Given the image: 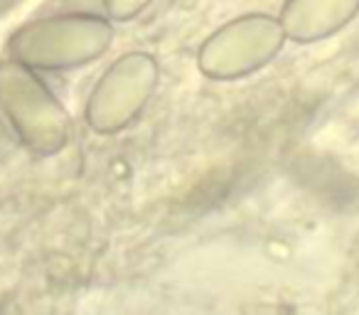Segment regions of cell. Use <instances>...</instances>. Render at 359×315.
<instances>
[{
  "label": "cell",
  "instance_id": "1",
  "mask_svg": "<svg viewBox=\"0 0 359 315\" xmlns=\"http://www.w3.org/2000/svg\"><path fill=\"white\" fill-rule=\"evenodd\" d=\"M114 45V22L94 13H60L20 25L8 37L11 60L35 72H69L94 65Z\"/></svg>",
  "mask_w": 359,
  "mask_h": 315
},
{
  "label": "cell",
  "instance_id": "2",
  "mask_svg": "<svg viewBox=\"0 0 359 315\" xmlns=\"http://www.w3.org/2000/svg\"><path fill=\"white\" fill-rule=\"evenodd\" d=\"M0 126L35 155L60 153L72 138L69 114L40 72L11 57L0 60Z\"/></svg>",
  "mask_w": 359,
  "mask_h": 315
},
{
  "label": "cell",
  "instance_id": "3",
  "mask_svg": "<svg viewBox=\"0 0 359 315\" xmlns=\"http://www.w3.org/2000/svg\"><path fill=\"white\" fill-rule=\"evenodd\" d=\"M288 42L278 18L246 13L217 27L197 50V69L212 81H236L256 74Z\"/></svg>",
  "mask_w": 359,
  "mask_h": 315
},
{
  "label": "cell",
  "instance_id": "4",
  "mask_svg": "<svg viewBox=\"0 0 359 315\" xmlns=\"http://www.w3.org/2000/svg\"><path fill=\"white\" fill-rule=\"evenodd\" d=\"M160 69L148 52H126L101 74L86 99L84 119L94 133L114 135L133 126L158 89Z\"/></svg>",
  "mask_w": 359,
  "mask_h": 315
},
{
  "label": "cell",
  "instance_id": "5",
  "mask_svg": "<svg viewBox=\"0 0 359 315\" xmlns=\"http://www.w3.org/2000/svg\"><path fill=\"white\" fill-rule=\"evenodd\" d=\"M359 15V0H285L280 25L295 45H315L342 32Z\"/></svg>",
  "mask_w": 359,
  "mask_h": 315
},
{
  "label": "cell",
  "instance_id": "6",
  "mask_svg": "<svg viewBox=\"0 0 359 315\" xmlns=\"http://www.w3.org/2000/svg\"><path fill=\"white\" fill-rule=\"evenodd\" d=\"M153 0H104V13L111 22H130L143 15Z\"/></svg>",
  "mask_w": 359,
  "mask_h": 315
}]
</instances>
